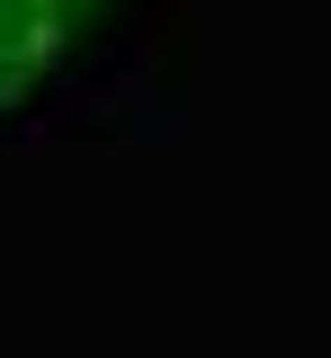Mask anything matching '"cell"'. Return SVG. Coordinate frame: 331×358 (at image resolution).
I'll return each mask as SVG.
<instances>
[{
  "label": "cell",
  "instance_id": "6da1fadb",
  "mask_svg": "<svg viewBox=\"0 0 331 358\" xmlns=\"http://www.w3.org/2000/svg\"><path fill=\"white\" fill-rule=\"evenodd\" d=\"M81 36H90V18L72 0H0V108L36 99Z\"/></svg>",
  "mask_w": 331,
  "mask_h": 358
},
{
  "label": "cell",
  "instance_id": "7a4b0ae2",
  "mask_svg": "<svg viewBox=\"0 0 331 358\" xmlns=\"http://www.w3.org/2000/svg\"><path fill=\"white\" fill-rule=\"evenodd\" d=\"M72 9H81V18H90V27H98V18H108V9H117V0H72Z\"/></svg>",
  "mask_w": 331,
  "mask_h": 358
}]
</instances>
